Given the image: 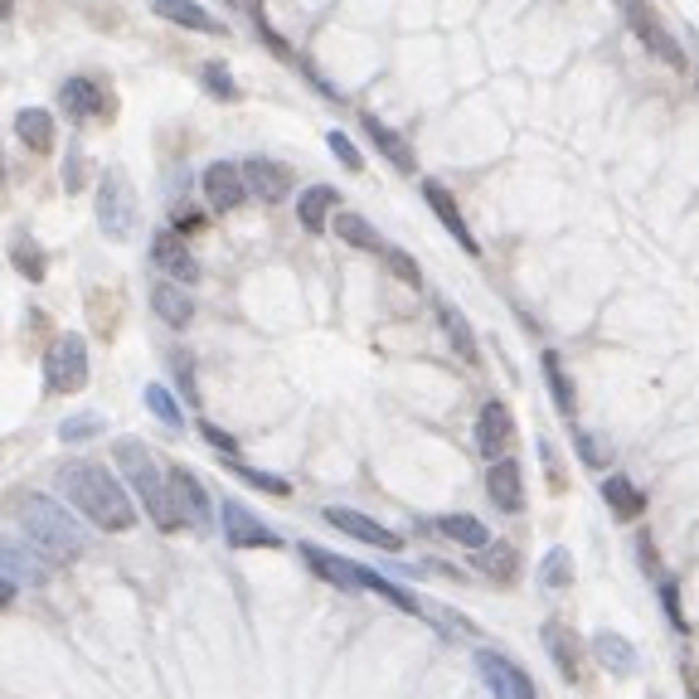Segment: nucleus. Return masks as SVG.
<instances>
[{
  "label": "nucleus",
  "instance_id": "c756f323",
  "mask_svg": "<svg viewBox=\"0 0 699 699\" xmlns=\"http://www.w3.org/2000/svg\"><path fill=\"white\" fill-rule=\"evenodd\" d=\"M476 569L490 573L496 583H515V569H520V554L510 545H486L476 549Z\"/></svg>",
  "mask_w": 699,
  "mask_h": 699
},
{
  "label": "nucleus",
  "instance_id": "393cba45",
  "mask_svg": "<svg viewBox=\"0 0 699 699\" xmlns=\"http://www.w3.org/2000/svg\"><path fill=\"white\" fill-rule=\"evenodd\" d=\"M336 200L340 195L330 190V185H311V190H301V200H297L301 228H307V234H321V228H326V214L336 210Z\"/></svg>",
  "mask_w": 699,
  "mask_h": 699
},
{
  "label": "nucleus",
  "instance_id": "bb28decb",
  "mask_svg": "<svg viewBox=\"0 0 699 699\" xmlns=\"http://www.w3.org/2000/svg\"><path fill=\"white\" fill-rule=\"evenodd\" d=\"M602 500H608V510L617 520H636L646 510V496L636 490V482H627V476H608V482H602Z\"/></svg>",
  "mask_w": 699,
  "mask_h": 699
},
{
  "label": "nucleus",
  "instance_id": "79ce46f5",
  "mask_svg": "<svg viewBox=\"0 0 699 699\" xmlns=\"http://www.w3.org/2000/svg\"><path fill=\"white\" fill-rule=\"evenodd\" d=\"M661 602H665V612H671L675 632H690V622H685V612H681V588H675V583H661Z\"/></svg>",
  "mask_w": 699,
  "mask_h": 699
},
{
  "label": "nucleus",
  "instance_id": "2eb2a0df",
  "mask_svg": "<svg viewBox=\"0 0 699 699\" xmlns=\"http://www.w3.org/2000/svg\"><path fill=\"white\" fill-rule=\"evenodd\" d=\"M326 520L336 529H346V535L354 539H364V545H374V549H384V554H399L403 549V535H389L384 525H374L370 515H360V510H346V505H330L326 510Z\"/></svg>",
  "mask_w": 699,
  "mask_h": 699
},
{
  "label": "nucleus",
  "instance_id": "9b49d317",
  "mask_svg": "<svg viewBox=\"0 0 699 699\" xmlns=\"http://www.w3.org/2000/svg\"><path fill=\"white\" fill-rule=\"evenodd\" d=\"M59 108L68 112L73 122H92V117H108V92H102V83L98 78H68L64 88H59Z\"/></svg>",
  "mask_w": 699,
  "mask_h": 699
},
{
  "label": "nucleus",
  "instance_id": "f03ea898",
  "mask_svg": "<svg viewBox=\"0 0 699 699\" xmlns=\"http://www.w3.org/2000/svg\"><path fill=\"white\" fill-rule=\"evenodd\" d=\"M15 525L49 563H73L83 554V525L59 505L54 496H20Z\"/></svg>",
  "mask_w": 699,
  "mask_h": 699
},
{
  "label": "nucleus",
  "instance_id": "ea45409f",
  "mask_svg": "<svg viewBox=\"0 0 699 699\" xmlns=\"http://www.w3.org/2000/svg\"><path fill=\"white\" fill-rule=\"evenodd\" d=\"M384 258H389V267H394V273H399L403 282H409V287H423V273H419V263H413V258L403 253V248H389V253H384Z\"/></svg>",
  "mask_w": 699,
  "mask_h": 699
},
{
  "label": "nucleus",
  "instance_id": "aec40b11",
  "mask_svg": "<svg viewBox=\"0 0 699 699\" xmlns=\"http://www.w3.org/2000/svg\"><path fill=\"white\" fill-rule=\"evenodd\" d=\"M486 490H490V500H496L505 515H520L525 510V482H520V466L515 462H496L486 472Z\"/></svg>",
  "mask_w": 699,
  "mask_h": 699
},
{
  "label": "nucleus",
  "instance_id": "2f4dec72",
  "mask_svg": "<svg viewBox=\"0 0 699 699\" xmlns=\"http://www.w3.org/2000/svg\"><path fill=\"white\" fill-rule=\"evenodd\" d=\"M545 379H549V389H554L559 413H563V419H573V413H578V399H573V379L563 374V360H559L554 350H545Z\"/></svg>",
  "mask_w": 699,
  "mask_h": 699
},
{
  "label": "nucleus",
  "instance_id": "1a4fd4ad",
  "mask_svg": "<svg viewBox=\"0 0 699 699\" xmlns=\"http://www.w3.org/2000/svg\"><path fill=\"white\" fill-rule=\"evenodd\" d=\"M151 258H155V267H161L171 282H180V287L200 282V263H195V253L185 248V238L175 234V228H165V234L151 238Z\"/></svg>",
  "mask_w": 699,
  "mask_h": 699
},
{
  "label": "nucleus",
  "instance_id": "dca6fc26",
  "mask_svg": "<svg viewBox=\"0 0 699 699\" xmlns=\"http://www.w3.org/2000/svg\"><path fill=\"white\" fill-rule=\"evenodd\" d=\"M510 433H515V423H510L505 403H486L482 419H476V452L490 457V462H496V457H505Z\"/></svg>",
  "mask_w": 699,
  "mask_h": 699
},
{
  "label": "nucleus",
  "instance_id": "f8f14e48",
  "mask_svg": "<svg viewBox=\"0 0 699 699\" xmlns=\"http://www.w3.org/2000/svg\"><path fill=\"white\" fill-rule=\"evenodd\" d=\"M622 10H627V20H632L636 39H641V45L651 49L656 59H665V64H671V68H685V54L671 45V35H665V29L651 20V10H646V0H622Z\"/></svg>",
  "mask_w": 699,
  "mask_h": 699
},
{
  "label": "nucleus",
  "instance_id": "7ed1b4c3",
  "mask_svg": "<svg viewBox=\"0 0 699 699\" xmlns=\"http://www.w3.org/2000/svg\"><path fill=\"white\" fill-rule=\"evenodd\" d=\"M112 457H117V466H122V476L132 482V490L141 496V505H146V515L155 520V529L175 535V529L190 525V520H185V510H180V500H175V490H171V476L155 472L146 442H137V437H117Z\"/></svg>",
  "mask_w": 699,
  "mask_h": 699
},
{
  "label": "nucleus",
  "instance_id": "09e8293b",
  "mask_svg": "<svg viewBox=\"0 0 699 699\" xmlns=\"http://www.w3.org/2000/svg\"><path fill=\"white\" fill-rule=\"evenodd\" d=\"M695 699H699V690H695Z\"/></svg>",
  "mask_w": 699,
  "mask_h": 699
},
{
  "label": "nucleus",
  "instance_id": "a211bd4d",
  "mask_svg": "<svg viewBox=\"0 0 699 699\" xmlns=\"http://www.w3.org/2000/svg\"><path fill=\"white\" fill-rule=\"evenodd\" d=\"M45 569L49 559L39 554L29 539H5V583H45Z\"/></svg>",
  "mask_w": 699,
  "mask_h": 699
},
{
  "label": "nucleus",
  "instance_id": "6e6552de",
  "mask_svg": "<svg viewBox=\"0 0 699 699\" xmlns=\"http://www.w3.org/2000/svg\"><path fill=\"white\" fill-rule=\"evenodd\" d=\"M248 195V180H244V165H228V161H214L204 165V200H210L214 214H228L238 210Z\"/></svg>",
  "mask_w": 699,
  "mask_h": 699
},
{
  "label": "nucleus",
  "instance_id": "58836bf2",
  "mask_svg": "<svg viewBox=\"0 0 699 699\" xmlns=\"http://www.w3.org/2000/svg\"><path fill=\"white\" fill-rule=\"evenodd\" d=\"M326 146H330V151H336V161H340V165H350V171H360V165H364V155L354 151V141L346 137V132H330Z\"/></svg>",
  "mask_w": 699,
  "mask_h": 699
},
{
  "label": "nucleus",
  "instance_id": "473e14b6",
  "mask_svg": "<svg viewBox=\"0 0 699 699\" xmlns=\"http://www.w3.org/2000/svg\"><path fill=\"white\" fill-rule=\"evenodd\" d=\"M437 316H442V326H447V336H452L457 354H462V360H476V340H472V330H466L462 311H457L452 301H437Z\"/></svg>",
  "mask_w": 699,
  "mask_h": 699
},
{
  "label": "nucleus",
  "instance_id": "5701e85b",
  "mask_svg": "<svg viewBox=\"0 0 699 699\" xmlns=\"http://www.w3.org/2000/svg\"><path fill=\"white\" fill-rule=\"evenodd\" d=\"M151 10L161 20H175V25L185 29H204V35H224V25L210 15V10H200L195 0H151Z\"/></svg>",
  "mask_w": 699,
  "mask_h": 699
},
{
  "label": "nucleus",
  "instance_id": "6ab92c4d",
  "mask_svg": "<svg viewBox=\"0 0 699 699\" xmlns=\"http://www.w3.org/2000/svg\"><path fill=\"white\" fill-rule=\"evenodd\" d=\"M423 200L433 204V214L442 219V228H447V234H452L457 244L466 248V253H476V238H472V228H466V219H462V210H457V200H452V195H447V185L427 180V185H423Z\"/></svg>",
  "mask_w": 699,
  "mask_h": 699
},
{
  "label": "nucleus",
  "instance_id": "7c9ffc66",
  "mask_svg": "<svg viewBox=\"0 0 699 699\" xmlns=\"http://www.w3.org/2000/svg\"><path fill=\"white\" fill-rule=\"evenodd\" d=\"M573 578H578V563H573V554L563 545H554L545 554V563H539V588H569Z\"/></svg>",
  "mask_w": 699,
  "mask_h": 699
},
{
  "label": "nucleus",
  "instance_id": "4468645a",
  "mask_svg": "<svg viewBox=\"0 0 699 699\" xmlns=\"http://www.w3.org/2000/svg\"><path fill=\"white\" fill-rule=\"evenodd\" d=\"M244 180H248V195H258V200H267V204L287 200V190H291V171L277 161H267V155H248Z\"/></svg>",
  "mask_w": 699,
  "mask_h": 699
},
{
  "label": "nucleus",
  "instance_id": "f704fd0d",
  "mask_svg": "<svg viewBox=\"0 0 699 699\" xmlns=\"http://www.w3.org/2000/svg\"><path fill=\"white\" fill-rule=\"evenodd\" d=\"M146 409H151L155 419H161L165 427H171V433H180V427H185V419H180V403L171 399V389H165V384H151V389H146Z\"/></svg>",
  "mask_w": 699,
  "mask_h": 699
},
{
  "label": "nucleus",
  "instance_id": "f257e3e1",
  "mask_svg": "<svg viewBox=\"0 0 699 699\" xmlns=\"http://www.w3.org/2000/svg\"><path fill=\"white\" fill-rule=\"evenodd\" d=\"M59 496H68L83 515L98 529H122L137 525V505H132V490L117 482L112 472H102L98 462H64L59 466Z\"/></svg>",
  "mask_w": 699,
  "mask_h": 699
},
{
  "label": "nucleus",
  "instance_id": "20e7f679",
  "mask_svg": "<svg viewBox=\"0 0 699 699\" xmlns=\"http://www.w3.org/2000/svg\"><path fill=\"white\" fill-rule=\"evenodd\" d=\"M141 224V200L127 171H102L98 180V228L108 238H132Z\"/></svg>",
  "mask_w": 699,
  "mask_h": 699
},
{
  "label": "nucleus",
  "instance_id": "49530a36",
  "mask_svg": "<svg viewBox=\"0 0 699 699\" xmlns=\"http://www.w3.org/2000/svg\"><path fill=\"white\" fill-rule=\"evenodd\" d=\"M210 224L204 214H195V210H185V214H175V234H200V228Z\"/></svg>",
  "mask_w": 699,
  "mask_h": 699
},
{
  "label": "nucleus",
  "instance_id": "0eeeda50",
  "mask_svg": "<svg viewBox=\"0 0 699 699\" xmlns=\"http://www.w3.org/2000/svg\"><path fill=\"white\" fill-rule=\"evenodd\" d=\"M219 520H224V535H228V545L234 549H282V535H273V529H267L263 520L244 505V500H224Z\"/></svg>",
  "mask_w": 699,
  "mask_h": 699
},
{
  "label": "nucleus",
  "instance_id": "423d86ee",
  "mask_svg": "<svg viewBox=\"0 0 699 699\" xmlns=\"http://www.w3.org/2000/svg\"><path fill=\"white\" fill-rule=\"evenodd\" d=\"M476 671H482L486 690L496 695V699H539L535 681H529V675L520 671V665L510 661V656H500V651H476Z\"/></svg>",
  "mask_w": 699,
  "mask_h": 699
},
{
  "label": "nucleus",
  "instance_id": "4c0bfd02",
  "mask_svg": "<svg viewBox=\"0 0 699 699\" xmlns=\"http://www.w3.org/2000/svg\"><path fill=\"white\" fill-rule=\"evenodd\" d=\"M200 78H204V88H210L219 102H234V98H238V83H234V73H228L224 64H219V59H210V64L200 68Z\"/></svg>",
  "mask_w": 699,
  "mask_h": 699
},
{
  "label": "nucleus",
  "instance_id": "39448f33",
  "mask_svg": "<svg viewBox=\"0 0 699 699\" xmlns=\"http://www.w3.org/2000/svg\"><path fill=\"white\" fill-rule=\"evenodd\" d=\"M45 384H49V394H78L88 384V346H83L78 330H64V336L49 340Z\"/></svg>",
  "mask_w": 699,
  "mask_h": 699
},
{
  "label": "nucleus",
  "instance_id": "72a5a7b5",
  "mask_svg": "<svg viewBox=\"0 0 699 699\" xmlns=\"http://www.w3.org/2000/svg\"><path fill=\"white\" fill-rule=\"evenodd\" d=\"M224 472L238 476V482H248V486H258V490H267V496H291V482H282V476H267V472H253V466H244L238 457H224Z\"/></svg>",
  "mask_w": 699,
  "mask_h": 699
},
{
  "label": "nucleus",
  "instance_id": "a18cd8bd",
  "mask_svg": "<svg viewBox=\"0 0 699 699\" xmlns=\"http://www.w3.org/2000/svg\"><path fill=\"white\" fill-rule=\"evenodd\" d=\"M200 433L210 437V442H214V447H219V452H224V457H234V452H238V442H234V437H228V433H219L214 423H200Z\"/></svg>",
  "mask_w": 699,
  "mask_h": 699
},
{
  "label": "nucleus",
  "instance_id": "c85d7f7f",
  "mask_svg": "<svg viewBox=\"0 0 699 699\" xmlns=\"http://www.w3.org/2000/svg\"><path fill=\"white\" fill-rule=\"evenodd\" d=\"M364 132H370L374 146H379V151L389 155V161L399 165V171H413V151H409V141H403L399 132H389L379 117H364Z\"/></svg>",
  "mask_w": 699,
  "mask_h": 699
},
{
  "label": "nucleus",
  "instance_id": "b1692460",
  "mask_svg": "<svg viewBox=\"0 0 699 699\" xmlns=\"http://www.w3.org/2000/svg\"><path fill=\"white\" fill-rule=\"evenodd\" d=\"M433 529L442 539H452V545H466V549H486L490 545V529L476 515H437Z\"/></svg>",
  "mask_w": 699,
  "mask_h": 699
},
{
  "label": "nucleus",
  "instance_id": "de8ad7c7",
  "mask_svg": "<svg viewBox=\"0 0 699 699\" xmlns=\"http://www.w3.org/2000/svg\"><path fill=\"white\" fill-rule=\"evenodd\" d=\"M68 190H78V180H83V151H68Z\"/></svg>",
  "mask_w": 699,
  "mask_h": 699
},
{
  "label": "nucleus",
  "instance_id": "412c9836",
  "mask_svg": "<svg viewBox=\"0 0 699 699\" xmlns=\"http://www.w3.org/2000/svg\"><path fill=\"white\" fill-rule=\"evenodd\" d=\"M151 307H155V316H161L165 326H175V330H185L190 326V316H195V301H190V291H185L180 282H155Z\"/></svg>",
  "mask_w": 699,
  "mask_h": 699
},
{
  "label": "nucleus",
  "instance_id": "a19ab883",
  "mask_svg": "<svg viewBox=\"0 0 699 699\" xmlns=\"http://www.w3.org/2000/svg\"><path fill=\"white\" fill-rule=\"evenodd\" d=\"M539 457H545V476H549V486H554V496L569 482H563V472H559V452H554V442H549V437H539Z\"/></svg>",
  "mask_w": 699,
  "mask_h": 699
},
{
  "label": "nucleus",
  "instance_id": "c9c22d12",
  "mask_svg": "<svg viewBox=\"0 0 699 699\" xmlns=\"http://www.w3.org/2000/svg\"><path fill=\"white\" fill-rule=\"evenodd\" d=\"M102 427H108L102 413H73V419L59 423V437L64 442H92V437H102Z\"/></svg>",
  "mask_w": 699,
  "mask_h": 699
},
{
  "label": "nucleus",
  "instance_id": "e433bc0d",
  "mask_svg": "<svg viewBox=\"0 0 699 699\" xmlns=\"http://www.w3.org/2000/svg\"><path fill=\"white\" fill-rule=\"evenodd\" d=\"M10 258H15V267H20V277H25V282H45V253H39V248H35V238H15V253H10Z\"/></svg>",
  "mask_w": 699,
  "mask_h": 699
},
{
  "label": "nucleus",
  "instance_id": "cd10ccee",
  "mask_svg": "<svg viewBox=\"0 0 699 699\" xmlns=\"http://www.w3.org/2000/svg\"><path fill=\"white\" fill-rule=\"evenodd\" d=\"M336 234L346 238L350 248H360V253H389V248H384V238L374 234V224H370V219H360V214H336Z\"/></svg>",
  "mask_w": 699,
  "mask_h": 699
},
{
  "label": "nucleus",
  "instance_id": "ddd939ff",
  "mask_svg": "<svg viewBox=\"0 0 699 699\" xmlns=\"http://www.w3.org/2000/svg\"><path fill=\"white\" fill-rule=\"evenodd\" d=\"M588 651H592V661H598L608 675H617V681H627V675L641 671V656H636V646L627 641V636H617V632H598V636L588 641Z\"/></svg>",
  "mask_w": 699,
  "mask_h": 699
},
{
  "label": "nucleus",
  "instance_id": "a878e982",
  "mask_svg": "<svg viewBox=\"0 0 699 699\" xmlns=\"http://www.w3.org/2000/svg\"><path fill=\"white\" fill-rule=\"evenodd\" d=\"M15 137L29 146V151H49L54 146V117L45 108H20L15 112Z\"/></svg>",
  "mask_w": 699,
  "mask_h": 699
},
{
  "label": "nucleus",
  "instance_id": "c03bdc74",
  "mask_svg": "<svg viewBox=\"0 0 699 699\" xmlns=\"http://www.w3.org/2000/svg\"><path fill=\"white\" fill-rule=\"evenodd\" d=\"M636 559H641V569L651 573V578H661V563H656V549H651V535H636Z\"/></svg>",
  "mask_w": 699,
  "mask_h": 699
},
{
  "label": "nucleus",
  "instance_id": "37998d69",
  "mask_svg": "<svg viewBox=\"0 0 699 699\" xmlns=\"http://www.w3.org/2000/svg\"><path fill=\"white\" fill-rule=\"evenodd\" d=\"M578 452H583V462H588V466H602V462H608V452H602V442H598L592 433H578Z\"/></svg>",
  "mask_w": 699,
  "mask_h": 699
},
{
  "label": "nucleus",
  "instance_id": "4be33fe9",
  "mask_svg": "<svg viewBox=\"0 0 699 699\" xmlns=\"http://www.w3.org/2000/svg\"><path fill=\"white\" fill-rule=\"evenodd\" d=\"M171 490H175V500H180V510H185V520L190 525H210V490L200 486V476L195 472H185V466H175L171 472Z\"/></svg>",
  "mask_w": 699,
  "mask_h": 699
},
{
  "label": "nucleus",
  "instance_id": "9d476101",
  "mask_svg": "<svg viewBox=\"0 0 699 699\" xmlns=\"http://www.w3.org/2000/svg\"><path fill=\"white\" fill-rule=\"evenodd\" d=\"M545 646L549 656H554L559 675L569 685H583V656H588V646H583V636L569 627V622H545Z\"/></svg>",
  "mask_w": 699,
  "mask_h": 699
},
{
  "label": "nucleus",
  "instance_id": "f3484780",
  "mask_svg": "<svg viewBox=\"0 0 699 699\" xmlns=\"http://www.w3.org/2000/svg\"><path fill=\"white\" fill-rule=\"evenodd\" d=\"M301 559L311 563L316 578H326L330 588H346V592H360V563L330 554V549H316V545H301Z\"/></svg>",
  "mask_w": 699,
  "mask_h": 699
}]
</instances>
